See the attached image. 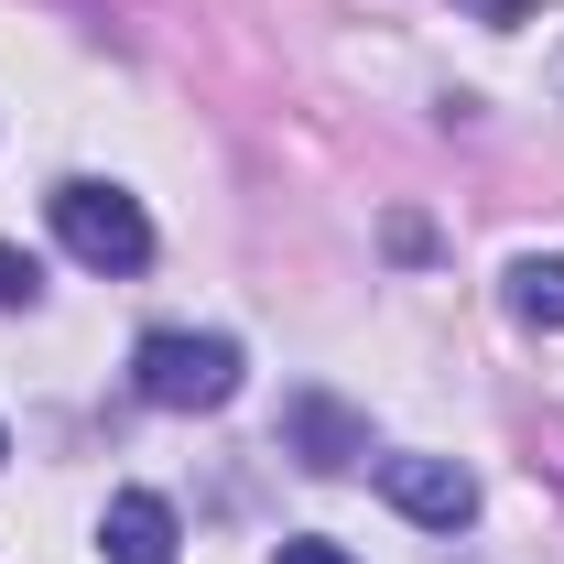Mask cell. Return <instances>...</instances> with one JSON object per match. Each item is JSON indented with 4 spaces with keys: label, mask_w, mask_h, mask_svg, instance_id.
Listing matches in <instances>:
<instances>
[{
    "label": "cell",
    "mask_w": 564,
    "mask_h": 564,
    "mask_svg": "<svg viewBox=\"0 0 564 564\" xmlns=\"http://www.w3.org/2000/svg\"><path fill=\"white\" fill-rule=\"evenodd\" d=\"M510 315L521 326H564V261H543V250L510 261Z\"/></svg>",
    "instance_id": "8992f818"
},
{
    "label": "cell",
    "mask_w": 564,
    "mask_h": 564,
    "mask_svg": "<svg viewBox=\"0 0 564 564\" xmlns=\"http://www.w3.org/2000/svg\"><path fill=\"white\" fill-rule=\"evenodd\" d=\"M131 380H141V402H163V413H217V402H239V348L196 337V326H152L131 348Z\"/></svg>",
    "instance_id": "6da1fadb"
},
{
    "label": "cell",
    "mask_w": 564,
    "mask_h": 564,
    "mask_svg": "<svg viewBox=\"0 0 564 564\" xmlns=\"http://www.w3.org/2000/svg\"><path fill=\"white\" fill-rule=\"evenodd\" d=\"M98 554L109 564H174V510H163L152 489H120L109 521H98Z\"/></svg>",
    "instance_id": "277c9868"
},
{
    "label": "cell",
    "mask_w": 564,
    "mask_h": 564,
    "mask_svg": "<svg viewBox=\"0 0 564 564\" xmlns=\"http://www.w3.org/2000/svg\"><path fill=\"white\" fill-rule=\"evenodd\" d=\"M55 239H66L87 272H141V261H152V217H141L120 185H98V174L55 185Z\"/></svg>",
    "instance_id": "7a4b0ae2"
},
{
    "label": "cell",
    "mask_w": 564,
    "mask_h": 564,
    "mask_svg": "<svg viewBox=\"0 0 564 564\" xmlns=\"http://www.w3.org/2000/svg\"><path fill=\"white\" fill-rule=\"evenodd\" d=\"M282 423H293V445H304V467H326V478L369 456V434H358V413H348V402H326V391H304V402H293Z\"/></svg>",
    "instance_id": "5b68a950"
},
{
    "label": "cell",
    "mask_w": 564,
    "mask_h": 564,
    "mask_svg": "<svg viewBox=\"0 0 564 564\" xmlns=\"http://www.w3.org/2000/svg\"><path fill=\"white\" fill-rule=\"evenodd\" d=\"M272 564H348V554H337V543H315V532H293V543H282Z\"/></svg>",
    "instance_id": "ba28073f"
},
{
    "label": "cell",
    "mask_w": 564,
    "mask_h": 564,
    "mask_svg": "<svg viewBox=\"0 0 564 564\" xmlns=\"http://www.w3.org/2000/svg\"><path fill=\"white\" fill-rule=\"evenodd\" d=\"M380 499L423 521V532H456V521H478V478L456 467V456H380Z\"/></svg>",
    "instance_id": "3957f363"
},
{
    "label": "cell",
    "mask_w": 564,
    "mask_h": 564,
    "mask_svg": "<svg viewBox=\"0 0 564 564\" xmlns=\"http://www.w3.org/2000/svg\"><path fill=\"white\" fill-rule=\"evenodd\" d=\"M33 293H44V272H33V250H11V239H0V304H33Z\"/></svg>",
    "instance_id": "52a82bcc"
},
{
    "label": "cell",
    "mask_w": 564,
    "mask_h": 564,
    "mask_svg": "<svg viewBox=\"0 0 564 564\" xmlns=\"http://www.w3.org/2000/svg\"><path fill=\"white\" fill-rule=\"evenodd\" d=\"M0 456H11V445H0Z\"/></svg>",
    "instance_id": "9c48e42d"
}]
</instances>
